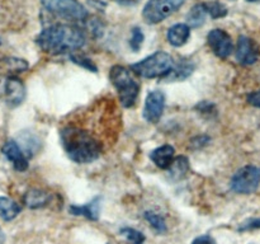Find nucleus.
<instances>
[{
	"instance_id": "obj_1",
	"label": "nucleus",
	"mask_w": 260,
	"mask_h": 244,
	"mask_svg": "<svg viewBox=\"0 0 260 244\" xmlns=\"http://www.w3.org/2000/svg\"><path fill=\"white\" fill-rule=\"evenodd\" d=\"M60 139L66 154L78 164H88L101 157L103 142L89 130L76 125H66L60 130Z\"/></svg>"
},
{
	"instance_id": "obj_2",
	"label": "nucleus",
	"mask_w": 260,
	"mask_h": 244,
	"mask_svg": "<svg viewBox=\"0 0 260 244\" xmlns=\"http://www.w3.org/2000/svg\"><path fill=\"white\" fill-rule=\"evenodd\" d=\"M85 33L74 24H52L45 28L37 37V45L45 52L58 53L74 52L85 45Z\"/></svg>"
},
{
	"instance_id": "obj_3",
	"label": "nucleus",
	"mask_w": 260,
	"mask_h": 244,
	"mask_svg": "<svg viewBox=\"0 0 260 244\" xmlns=\"http://www.w3.org/2000/svg\"><path fill=\"white\" fill-rule=\"evenodd\" d=\"M109 79L112 81V85L116 88L117 93H118L119 102L122 106L124 108H129L134 106L139 97L140 85L132 78L128 69L121 65L112 66L111 71H109Z\"/></svg>"
},
{
	"instance_id": "obj_4",
	"label": "nucleus",
	"mask_w": 260,
	"mask_h": 244,
	"mask_svg": "<svg viewBox=\"0 0 260 244\" xmlns=\"http://www.w3.org/2000/svg\"><path fill=\"white\" fill-rule=\"evenodd\" d=\"M173 65H174V60L169 53L164 51H156L152 55L142 58L139 63L132 64L129 69L136 75L146 79H154L164 78L173 68Z\"/></svg>"
},
{
	"instance_id": "obj_5",
	"label": "nucleus",
	"mask_w": 260,
	"mask_h": 244,
	"mask_svg": "<svg viewBox=\"0 0 260 244\" xmlns=\"http://www.w3.org/2000/svg\"><path fill=\"white\" fill-rule=\"evenodd\" d=\"M52 14L71 22H83L88 18V10L78 0H40Z\"/></svg>"
},
{
	"instance_id": "obj_6",
	"label": "nucleus",
	"mask_w": 260,
	"mask_h": 244,
	"mask_svg": "<svg viewBox=\"0 0 260 244\" xmlns=\"http://www.w3.org/2000/svg\"><path fill=\"white\" fill-rule=\"evenodd\" d=\"M185 0H149L142 9V17L149 24H157L177 12Z\"/></svg>"
},
{
	"instance_id": "obj_7",
	"label": "nucleus",
	"mask_w": 260,
	"mask_h": 244,
	"mask_svg": "<svg viewBox=\"0 0 260 244\" xmlns=\"http://www.w3.org/2000/svg\"><path fill=\"white\" fill-rule=\"evenodd\" d=\"M260 186V168L256 165H245L240 168L231 178V190L240 195H250Z\"/></svg>"
},
{
	"instance_id": "obj_8",
	"label": "nucleus",
	"mask_w": 260,
	"mask_h": 244,
	"mask_svg": "<svg viewBox=\"0 0 260 244\" xmlns=\"http://www.w3.org/2000/svg\"><path fill=\"white\" fill-rule=\"evenodd\" d=\"M208 46L212 52L220 58H228L234 51V43L231 36L223 29H212L207 36Z\"/></svg>"
},
{
	"instance_id": "obj_9",
	"label": "nucleus",
	"mask_w": 260,
	"mask_h": 244,
	"mask_svg": "<svg viewBox=\"0 0 260 244\" xmlns=\"http://www.w3.org/2000/svg\"><path fill=\"white\" fill-rule=\"evenodd\" d=\"M165 108V96L161 90H152L147 94L144 107V117L147 122L160 121Z\"/></svg>"
},
{
	"instance_id": "obj_10",
	"label": "nucleus",
	"mask_w": 260,
	"mask_h": 244,
	"mask_svg": "<svg viewBox=\"0 0 260 244\" xmlns=\"http://www.w3.org/2000/svg\"><path fill=\"white\" fill-rule=\"evenodd\" d=\"M259 58V50L256 43L246 36H240L236 45V60L244 66L255 64Z\"/></svg>"
},
{
	"instance_id": "obj_11",
	"label": "nucleus",
	"mask_w": 260,
	"mask_h": 244,
	"mask_svg": "<svg viewBox=\"0 0 260 244\" xmlns=\"http://www.w3.org/2000/svg\"><path fill=\"white\" fill-rule=\"evenodd\" d=\"M5 102L10 107H18L25 98V86L17 76H9L4 85Z\"/></svg>"
},
{
	"instance_id": "obj_12",
	"label": "nucleus",
	"mask_w": 260,
	"mask_h": 244,
	"mask_svg": "<svg viewBox=\"0 0 260 244\" xmlns=\"http://www.w3.org/2000/svg\"><path fill=\"white\" fill-rule=\"evenodd\" d=\"M3 154L13 164L15 170L18 172H25L28 169V159L17 141L14 140H7L3 145Z\"/></svg>"
},
{
	"instance_id": "obj_13",
	"label": "nucleus",
	"mask_w": 260,
	"mask_h": 244,
	"mask_svg": "<svg viewBox=\"0 0 260 244\" xmlns=\"http://www.w3.org/2000/svg\"><path fill=\"white\" fill-rule=\"evenodd\" d=\"M51 200H52V195L47 191L40 190V188H32V190L27 191L23 196L24 205L32 210L46 207V206L50 205Z\"/></svg>"
},
{
	"instance_id": "obj_14",
	"label": "nucleus",
	"mask_w": 260,
	"mask_h": 244,
	"mask_svg": "<svg viewBox=\"0 0 260 244\" xmlns=\"http://www.w3.org/2000/svg\"><path fill=\"white\" fill-rule=\"evenodd\" d=\"M196 65L189 60H180L178 64H174L173 68L170 69L169 73L161 78L164 81H182L189 78L194 71Z\"/></svg>"
},
{
	"instance_id": "obj_15",
	"label": "nucleus",
	"mask_w": 260,
	"mask_h": 244,
	"mask_svg": "<svg viewBox=\"0 0 260 244\" xmlns=\"http://www.w3.org/2000/svg\"><path fill=\"white\" fill-rule=\"evenodd\" d=\"M101 201L102 197L96 196L89 203L85 205H71L69 207L70 214L75 216H84V218L89 219L91 221H96L99 219V211H101Z\"/></svg>"
},
{
	"instance_id": "obj_16",
	"label": "nucleus",
	"mask_w": 260,
	"mask_h": 244,
	"mask_svg": "<svg viewBox=\"0 0 260 244\" xmlns=\"http://www.w3.org/2000/svg\"><path fill=\"white\" fill-rule=\"evenodd\" d=\"M175 149L172 145H161L150 152V159L160 169H168L174 160Z\"/></svg>"
},
{
	"instance_id": "obj_17",
	"label": "nucleus",
	"mask_w": 260,
	"mask_h": 244,
	"mask_svg": "<svg viewBox=\"0 0 260 244\" xmlns=\"http://www.w3.org/2000/svg\"><path fill=\"white\" fill-rule=\"evenodd\" d=\"M190 37V28L185 23H178L169 28L167 38L169 43L174 47H182L188 42Z\"/></svg>"
},
{
	"instance_id": "obj_18",
	"label": "nucleus",
	"mask_w": 260,
	"mask_h": 244,
	"mask_svg": "<svg viewBox=\"0 0 260 244\" xmlns=\"http://www.w3.org/2000/svg\"><path fill=\"white\" fill-rule=\"evenodd\" d=\"M168 172H169V178L174 182L185 178V175L189 172V162H188L187 157L180 155V157L174 158L172 165L168 168Z\"/></svg>"
},
{
	"instance_id": "obj_19",
	"label": "nucleus",
	"mask_w": 260,
	"mask_h": 244,
	"mask_svg": "<svg viewBox=\"0 0 260 244\" xmlns=\"http://www.w3.org/2000/svg\"><path fill=\"white\" fill-rule=\"evenodd\" d=\"M22 211L19 203L13 201L12 198L0 196V218L5 221H12L17 218Z\"/></svg>"
},
{
	"instance_id": "obj_20",
	"label": "nucleus",
	"mask_w": 260,
	"mask_h": 244,
	"mask_svg": "<svg viewBox=\"0 0 260 244\" xmlns=\"http://www.w3.org/2000/svg\"><path fill=\"white\" fill-rule=\"evenodd\" d=\"M207 12H206L205 4H196L189 13L187 14V23L185 24L189 28H200L205 24Z\"/></svg>"
},
{
	"instance_id": "obj_21",
	"label": "nucleus",
	"mask_w": 260,
	"mask_h": 244,
	"mask_svg": "<svg viewBox=\"0 0 260 244\" xmlns=\"http://www.w3.org/2000/svg\"><path fill=\"white\" fill-rule=\"evenodd\" d=\"M2 68L4 69L7 73L17 74L23 73L29 68V64L24 60V58L19 57H5L2 60Z\"/></svg>"
},
{
	"instance_id": "obj_22",
	"label": "nucleus",
	"mask_w": 260,
	"mask_h": 244,
	"mask_svg": "<svg viewBox=\"0 0 260 244\" xmlns=\"http://www.w3.org/2000/svg\"><path fill=\"white\" fill-rule=\"evenodd\" d=\"M145 219H146L147 223L151 225V228L154 229L156 233L159 234H164L167 233L168 228H167V223H165V219L162 218L160 214L154 212V211H146L144 214Z\"/></svg>"
},
{
	"instance_id": "obj_23",
	"label": "nucleus",
	"mask_w": 260,
	"mask_h": 244,
	"mask_svg": "<svg viewBox=\"0 0 260 244\" xmlns=\"http://www.w3.org/2000/svg\"><path fill=\"white\" fill-rule=\"evenodd\" d=\"M19 139H20V141H22V146L19 145L20 149L23 150V152L28 151L27 154L29 155V157H32V155L37 151L38 142L40 141H38V140L36 139L32 134H28V132H24V134L20 135Z\"/></svg>"
},
{
	"instance_id": "obj_24",
	"label": "nucleus",
	"mask_w": 260,
	"mask_h": 244,
	"mask_svg": "<svg viewBox=\"0 0 260 244\" xmlns=\"http://www.w3.org/2000/svg\"><path fill=\"white\" fill-rule=\"evenodd\" d=\"M206 8L207 14L211 15L213 19H218V18H223L228 15V8L223 4L218 2H210V3H203Z\"/></svg>"
},
{
	"instance_id": "obj_25",
	"label": "nucleus",
	"mask_w": 260,
	"mask_h": 244,
	"mask_svg": "<svg viewBox=\"0 0 260 244\" xmlns=\"http://www.w3.org/2000/svg\"><path fill=\"white\" fill-rule=\"evenodd\" d=\"M70 58H71V61H73L74 64H76V65L81 66V68L86 69V70H89V71L96 73V66L94 65L93 61H91L90 58L86 57L85 55H83V53L71 52L70 53Z\"/></svg>"
},
{
	"instance_id": "obj_26",
	"label": "nucleus",
	"mask_w": 260,
	"mask_h": 244,
	"mask_svg": "<svg viewBox=\"0 0 260 244\" xmlns=\"http://www.w3.org/2000/svg\"><path fill=\"white\" fill-rule=\"evenodd\" d=\"M121 234L129 241L131 244H144L145 243V235L141 231L136 230L134 228H122Z\"/></svg>"
},
{
	"instance_id": "obj_27",
	"label": "nucleus",
	"mask_w": 260,
	"mask_h": 244,
	"mask_svg": "<svg viewBox=\"0 0 260 244\" xmlns=\"http://www.w3.org/2000/svg\"><path fill=\"white\" fill-rule=\"evenodd\" d=\"M144 41H145V36H144V32H142V29L139 27H135L134 29H132V33H131L129 47L132 48V51L137 52V51L141 48Z\"/></svg>"
},
{
	"instance_id": "obj_28",
	"label": "nucleus",
	"mask_w": 260,
	"mask_h": 244,
	"mask_svg": "<svg viewBox=\"0 0 260 244\" xmlns=\"http://www.w3.org/2000/svg\"><path fill=\"white\" fill-rule=\"evenodd\" d=\"M260 229V218L259 219H249V220L244 221L240 226H239V231H250Z\"/></svg>"
},
{
	"instance_id": "obj_29",
	"label": "nucleus",
	"mask_w": 260,
	"mask_h": 244,
	"mask_svg": "<svg viewBox=\"0 0 260 244\" xmlns=\"http://www.w3.org/2000/svg\"><path fill=\"white\" fill-rule=\"evenodd\" d=\"M246 101H248V103L250 104V106L260 108V89L259 90L251 92L248 96V98H246Z\"/></svg>"
},
{
	"instance_id": "obj_30",
	"label": "nucleus",
	"mask_w": 260,
	"mask_h": 244,
	"mask_svg": "<svg viewBox=\"0 0 260 244\" xmlns=\"http://www.w3.org/2000/svg\"><path fill=\"white\" fill-rule=\"evenodd\" d=\"M192 244H217V243H216V240L212 238V236L208 235V234H205V235L197 236V238L192 241Z\"/></svg>"
},
{
	"instance_id": "obj_31",
	"label": "nucleus",
	"mask_w": 260,
	"mask_h": 244,
	"mask_svg": "<svg viewBox=\"0 0 260 244\" xmlns=\"http://www.w3.org/2000/svg\"><path fill=\"white\" fill-rule=\"evenodd\" d=\"M90 29L95 37H101L102 33H103V25H102V23L98 19H94L90 23Z\"/></svg>"
},
{
	"instance_id": "obj_32",
	"label": "nucleus",
	"mask_w": 260,
	"mask_h": 244,
	"mask_svg": "<svg viewBox=\"0 0 260 244\" xmlns=\"http://www.w3.org/2000/svg\"><path fill=\"white\" fill-rule=\"evenodd\" d=\"M197 108L200 109L201 112H203V113H211V112L215 109V106H213L212 103H210V102H201L200 104L197 106Z\"/></svg>"
},
{
	"instance_id": "obj_33",
	"label": "nucleus",
	"mask_w": 260,
	"mask_h": 244,
	"mask_svg": "<svg viewBox=\"0 0 260 244\" xmlns=\"http://www.w3.org/2000/svg\"><path fill=\"white\" fill-rule=\"evenodd\" d=\"M0 244H5V234L2 228H0Z\"/></svg>"
},
{
	"instance_id": "obj_34",
	"label": "nucleus",
	"mask_w": 260,
	"mask_h": 244,
	"mask_svg": "<svg viewBox=\"0 0 260 244\" xmlns=\"http://www.w3.org/2000/svg\"><path fill=\"white\" fill-rule=\"evenodd\" d=\"M246 2H250V3H256V2H260V0H246Z\"/></svg>"
},
{
	"instance_id": "obj_35",
	"label": "nucleus",
	"mask_w": 260,
	"mask_h": 244,
	"mask_svg": "<svg viewBox=\"0 0 260 244\" xmlns=\"http://www.w3.org/2000/svg\"><path fill=\"white\" fill-rule=\"evenodd\" d=\"M0 45H2V40H0Z\"/></svg>"
}]
</instances>
